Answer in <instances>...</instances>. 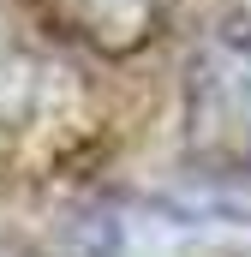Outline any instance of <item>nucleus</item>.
I'll return each mask as SVG.
<instances>
[{
  "mask_svg": "<svg viewBox=\"0 0 251 257\" xmlns=\"http://www.w3.org/2000/svg\"><path fill=\"white\" fill-rule=\"evenodd\" d=\"M42 6L96 48H138L162 12V0H42Z\"/></svg>",
  "mask_w": 251,
  "mask_h": 257,
  "instance_id": "f257e3e1",
  "label": "nucleus"
}]
</instances>
